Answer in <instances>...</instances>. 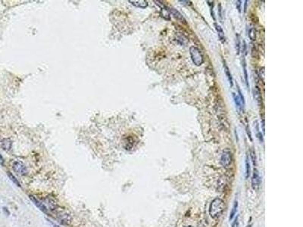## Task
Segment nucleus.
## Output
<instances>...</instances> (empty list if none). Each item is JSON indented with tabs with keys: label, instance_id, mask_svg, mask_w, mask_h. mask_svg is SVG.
I'll use <instances>...</instances> for the list:
<instances>
[{
	"label": "nucleus",
	"instance_id": "12",
	"mask_svg": "<svg viewBox=\"0 0 303 227\" xmlns=\"http://www.w3.org/2000/svg\"><path fill=\"white\" fill-rule=\"evenodd\" d=\"M2 147L5 151H9L12 147V142L9 139H4L2 142Z\"/></svg>",
	"mask_w": 303,
	"mask_h": 227
},
{
	"label": "nucleus",
	"instance_id": "19",
	"mask_svg": "<svg viewBox=\"0 0 303 227\" xmlns=\"http://www.w3.org/2000/svg\"><path fill=\"white\" fill-rule=\"evenodd\" d=\"M8 176H9V179H10V180H12V181L13 182V183H14V184H15V185H17V186H18V187H21V184H20V183H19V182L17 181V179H16L15 177H14V176H13V175L12 174V173H9H9H8Z\"/></svg>",
	"mask_w": 303,
	"mask_h": 227
},
{
	"label": "nucleus",
	"instance_id": "15",
	"mask_svg": "<svg viewBox=\"0 0 303 227\" xmlns=\"http://www.w3.org/2000/svg\"><path fill=\"white\" fill-rule=\"evenodd\" d=\"M237 207H238V202H237V201H235L234 204H233V208H232L231 212H230V218H229L230 219V220H233V217H234L235 214H236V211H237Z\"/></svg>",
	"mask_w": 303,
	"mask_h": 227
},
{
	"label": "nucleus",
	"instance_id": "4",
	"mask_svg": "<svg viewBox=\"0 0 303 227\" xmlns=\"http://www.w3.org/2000/svg\"><path fill=\"white\" fill-rule=\"evenodd\" d=\"M261 183H262V180H261V176L260 175H259V171H258L256 169H255L252 178V189L255 190V191L259 190V189H260L261 187Z\"/></svg>",
	"mask_w": 303,
	"mask_h": 227
},
{
	"label": "nucleus",
	"instance_id": "25",
	"mask_svg": "<svg viewBox=\"0 0 303 227\" xmlns=\"http://www.w3.org/2000/svg\"><path fill=\"white\" fill-rule=\"evenodd\" d=\"M246 131H247V134H248V136H249V139H250L251 141H252V134H251V132H250V130H249V127H246Z\"/></svg>",
	"mask_w": 303,
	"mask_h": 227
},
{
	"label": "nucleus",
	"instance_id": "2",
	"mask_svg": "<svg viewBox=\"0 0 303 227\" xmlns=\"http://www.w3.org/2000/svg\"><path fill=\"white\" fill-rule=\"evenodd\" d=\"M52 213L57 220H59L63 224H68L71 222V217L70 214L67 213L63 209L60 208L59 206L56 210H53Z\"/></svg>",
	"mask_w": 303,
	"mask_h": 227
},
{
	"label": "nucleus",
	"instance_id": "27",
	"mask_svg": "<svg viewBox=\"0 0 303 227\" xmlns=\"http://www.w3.org/2000/svg\"><path fill=\"white\" fill-rule=\"evenodd\" d=\"M187 227H192V226H187Z\"/></svg>",
	"mask_w": 303,
	"mask_h": 227
},
{
	"label": "nucleus",
	"instance_id": "9",
	"mask_svg": "<svg viewBox=\"0 0 303 227\" xmlns=\"http://www.w3.org/2000/svg\"><path fill=\"white\" fill-rule=\"evenodd\" d=\"M215 27L216 30H217V35H218V37L220 39V40L221 41V43H225L226 41V38H225V35H224V32L223 29L221 27L220 25H217V23H215Z\"/></svg>",
	"mask_w": 303,
	"mask_h": 227
},
{
	"label": "nucleus",
	"instance_id": "16",
	"mask_svg": "<svg viewBox=\"0 0 303 227\" xmlns=\"http://www.w3.org/2000/svg\"><path fill=\"white\" fill-rule=\"evenodd\" d=\"M256 32H255V28L254 27H251L249 29V31H248V35H249V37L250 38V40L252 41H254L255 40V35H256Z\"/></svg>",
	"mask_w": 303,
	"mask_h": 227
},
{
	"label": "nucleus",
	"instance_id": "26",
	"mask_svg": "<svg viewBox=\"0 0 303 227\" xmlns=\"http://www.w3.org/2000/svg\"><path fill=\"white\" fill-rule=\"evenodd\" d=\"M0 164H1L2 166H4V159H3L2 154H0Z\"/></svg>",
	"mask_w": 303,
	"mask_h": 227
},
{
	"label": "nucleus",
	"instance_id": "5",
	"mask_svg": "<svg viewBox=\"0 0 303 227\" xmlns=\"http://www.w3.org/2000/svg\"><path fill=\"white\" fill-rule=\"evenodd\" d=\"M232 163V154L230 151H224L221 157V164L224 167H228Z\"/></svg>",
	"mask_w": 303,
	"mask_h": 227
},
{
	"label": "nucleus",
	"instance_id": "20",
	"mask_svg": "<svg viewBox=\"0 0 303 227\" xmlns=\"http://www.w3.org/2000/svg\"><path fill=\"white\" fill-rule=\"evenodd\" d=\"M238 93H239V99H240V103L241 104H243V107L244 108L245 107V99H244V97H243V93H242V92H241V90H240V89L238 87Z\"/></svg>",
	"mask_w": 303,
	"mask_h": 227
},
{
	"label": "nucleus",
	"instance_id": "11",
	"mask_svg": "<svg viewBox=\"0 0 303 227\" xmlns=\"http://www.w3.org/2000/svg\"><path fill=\"white\" fill-rule=\"evenodd\" d=\"M224 67L225 74H226V76H227V80H228V81H229V83H230V86H231V87H233V77H232V75H231V73H230V69H229L228 66L227 65L226 62H224Z\"/></svg>",
	"mask_w": 303,
	"mask_h": 227
},
{
	"label": "nucleus",
	"instance_id": "23",
	"mask_svg": "<svg viewBox=\"0 0 303 227\" xmlns=\"http://www.w3.org/2000/svg\"><path fill=\"white\" fill-rule=\"evenodd\" d=\"M232 227H239V216L236 217L234 222L232 224Z\"/></svg>",
	"mask_w": 303,
	"mask_h": 227
},
{
	"label": "nucleus",
	"instance_id": "21",
	"mask_svg": "<svg viewBox=\"0 0 303 227\" xmlns=\"http://www.w3.org/2000/svg\"><path fill=\"white\" fill-rule=\"evenodd\" d=\"M236 51H237V54H239L240 49V36L238 34L236 35Z\"/></svg>",
	"mask_w": 303,
	"mask_h": 227
},
{
	"label": "nucleus",
	"instance_id": "14",
	"mask_svg": "<svg viewBox=\"0 0 303 227\" xmlns=\"http://www.w3.org/2000/svg\"><path fill=\"white\" fill-rule=\"evenodd\" d=\"M250 164H249V157L246 156V178L248 179L250 176Z\"/></svg>",
	"mask_w": 303,
	"mask_h": 227
},
{
	"label": "nucleus",
	"instance_id": "3",
	"mask_svg": "<svg viewBox=\"0 0 303 227\" xmlns=\"http://www.w3.org/2000/svg\"><path fill=\"white\" fill-rule=\"evenodd\" d=\"M190 54L191 56L192 62L196 66H201L204 63V58L201 51L196 46H191L190 48Z\"/></svg>",
	"mask_w": 303,
	"mask_h": 227
},
{
	"label": "nucleus",
	"instance_id": "10",
	"mask_svg": "<svg viewBox=\"0 0 303 227\" xmlns=\"http://www.w3.org/2000/svg\"><path fill=\"white\" fill-rule=\"evenodd\" d=\"M129 2L131 3L132 5H133L134 6L137 8H140V9H146L148 6V2L145 1V0H137V1H133V0H130Z\"/></svg>",
	"mask_w": 303,
	"mask_h": 227
},
{
	"label": "nucleus",
	"instance_id": "8",
	"mask_svg": "<svg viewBox=\"0 0 303 227\" xmlns=\"http://www.w3.org/2000/svg\"><path fill=\"white\" fill-rule=\"evenodd\" d=\"M167 10H168V12H170L171 14L175 17V18L177 19L178 21H180L181 22H183L184 24H186V20H185V18L183 17V16L182 15L181 13L178 12L177 9H173V8H167Z\"/></svg>",
	"mask_w": 303,
	"mask_h": 227
},
{
	"label": "nucleus",
	"instance_id": "17",
	"mask_svg": "<svg viewBox=\"0 0 303 227\" xmlns=\"http://www.w3.org/2000/svg\"><path fill=\"white\" fill-rule=\"evenodd\" d=\"M255 123H256V127H255V129H256V136H257V138L259 139V141L262 142H263V136H262V133H261L260 129H259V123H258L257 121H256Z\"/></svg>",
	"mask_w": 303,
	"mask_h": 227
},
{
	"label": "nucleus",
	"instance_id": "18",
	"mask_svg": "<svg viewBox=\"0 0 303 227\" xmlns=\"http://www.w3.org/2000/svg\"><path fill=\"white\" fill-rule=\"evenodd\" d=\"M233 99H234L235 104H236V107H237L239 109L241 108V103H240L239 97H238V96H236V95L234 93H233Z\"/></svg>",
	"mask_w": 303,
	"mask_h": 227
},
{
	"label": "nucleus",
	"instance_id": "1",
	"mask_svg": "<svg viewBox=\"0 0 303 227\" xmlns=\"http://www.w3.org/2000/svg\"><path fill=\"white\" fill-rule=\"evenodd\" d=\"M225 204L222 199H214L211 203L210 207H209V214L213 219H217L222 214V213L224 210Z\"/></svg>",
	"mask_w": 303,
	"mask_h": 227
},
{
	"label": "nucleus",
	"instance_id": "24",
	"mask_svg": "<svg viewBox=\"0 0 303 227\" xmlns=\"http://www.w3.org/2000/svg\"><path fill=\"white\" fill-rule=\"evenodd\" d=\"M242 1H236V9H238V12H239L240 13L241 12V9H242V8H241V6H242Z\"/></svg>",
	"mask_w": 303,
	"mask_h": 227
},
{
	"label": "nucleus",
	"instance_id": "7",
	"mask_svg": "<svg viewBox=\"0 0 303 227\" xmlns=\"http://www.w3.org/2000/svg\"><path fill=\"white\" fill-rule=\"evenodd\" d=\"M30 199H31V201L33 202V203H34L36 205V207H38L39 209H40L41 211H43V213H45V214H48V215H49V210H48V209L46 208V207H45L44 205H43V204H42L41 202H40V201L38 200L37 199H36L35 196H33V195H30Z\"/></svg>",
	"mask_w": 303,
	"mask_h": 227
},
{
	"label": "nucleus",
	"instance_id": "6",
	"mask_svg": "<svg viewBox=\"0 0 303 227\" xmlns=\"http://www.w3.org/2000/svg\"><path fill=\"white\" fill-rule=\"evenodd\" d=\"M13 170L19 175H26L27 173L26 166L20 161H15L13 164Z\"/></svg>",
	"mask_w": 303,
	"mask_h": 227
},
{
	"label": "nucleus",
	"instance_id": "13",
	"mask_svg": "<svg viewBox=\"0 0 303 227\" xmlns=\"http://www.w3.org/2000/svg\"><path fill=\"white\" fill-rule=\"evenodd\" d=\"M243 72H244V77H245V81H246V87L249 89V80H248V74H247V70H246V62H245V59H243Z\"/></svg>",
	"mask_w": 303,
	"mask_h": 227
},
{
	"label": "nucleus",
	"instance_id": "22",
	"mask_svg": "<svg viewBox=\"0 0 303 227\" xmlns=\"http://www.w3.org/2000/svg\"><path fill=\"white\" fill-rule=\"evenodd\" d=\"M251 157H252L253 164H254V165H255L256 164V157H255V151H253V150L251 151Z\"/></svg>",
	"mask_w": 303,
	"mask_h": 227
}]
</instances>
